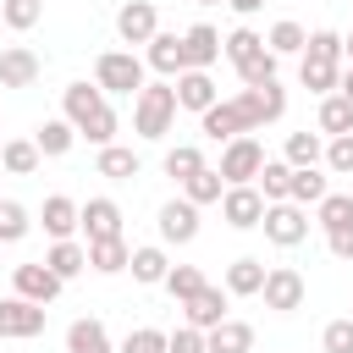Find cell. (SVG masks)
Segmentation results:
<instances>
[{
	"label": "cell",
	"mask_w": 353,
	"mask_h": 353,
	"mask_svg": "<svg viewBox=\"0 0 353 353\" xmlns=\"http://www.w3.org/2000/svg\"><path fill=\"white\" fill-rule=\"evenodd\" d=\"M61 116L77 127V138H88V143H99V149H110L116 143V110H110V99H105V88L94 83H66L61 88Z\"/></svg>",
	"instance_id": "1"
},
{
	"label": "cell",
	"mask_w": 353,
	"mask_h": 353,
	"mask_svg": "<svg viewBox=\"0 0 353 353\" xmlns=\"http://www.w3.org/2000/svg\"><path fill=\"white\" fill-rule=\"evenodd\" d=\"M176 83H143V94L132 99V132L138 138H165L176 121Z\"/></svg>",
	"instance_id": "2"
},
{
	"label": "cell",
	"mask_w": 353,
	"mask_h": 353,
	"mask_svg": "<svg viewBox=\"0 0 353 353\" xmlns=\"http://www.w3.org/2000/svg\"><path fill=\"white\" fill-rule=\"evenodd\" d=\"M143 72H149V66H143V55H132V50H105V55L94 61V83H99L105 94H132V99H138L143 83H149Z\"/></svg>",
	"instance_id": "3"
},
{
	"label": "cell",
	"mask_w": 353,
	"mask_h": 353,
	"mask_svg": "<svg viewBox=\"0 0 353 353\" xmlns=\"http://www.w3.org/2000/svg\"><path fill=\"white\" fill-rule=\"evenodd\" d=\"M215 171L226 176V188H248V182L265 171L259 138H232V143H221V165H215Z\"/></svg>",
	"instance_id": "4"
},
{
	"label": "cell",
	"mask_w": 353,
	"mask_h": 353,
	"mask_svg": "<svg viewBox=\"0 0 353 353\" xmlns=\"http://www.w3.org/2000/svg\"><path fill=\"white\" fill-rule=\"evenodd\" d=\"M259 298H265V309H276V314H298V309H303V298H309V281H303L292 265H270V276H265Z\"/></svg>",
	"instance_id": "5"
},
{
	"label": "cell",
	"mask_w": 353,
	"mask_h": 353,
	"mask_svg": "<svg viewBox=\"0 0 353 353\" xmlns=\"http://www.w3.org/2000/svg\"><path fill=\"white\" fill-rule=\"evenodd\" d=\"M259 226H265V237H270L276 248H298V243L309 237V210L292 204V199H287V204H265V221H259Z\"/></svg>",
	"instance_id": "6"
},
{
	"label": "cell",
	"mask_w": 353,
	"mask_h": 353,
	"mask_svg": "<svg viewBox=\"0 0 353 353\" xmlns=\"http://www.w3.org/2000/svg\"><path fill=\"white\" fill-rule=\"evenodd\" d=\"M44 320H50V309L44 303H28V298H0V336H11V342H28V336H39L44 331Z\"/></svg>",
	"instance_id": "7"
},
{
	"label": "cell",
	"mask_w": 353,
	"mask_h": 353,
	"mask_svg": "<svg viewBox=\"0 0 353 353\" xmlns=\"http://www.w3.org/2000/svg\"><path fill=\"white\" fill-rule=\"evenodd\" d=\"M11 287H17V298H28V303H44V309H50V303L61 298V287H66V281H61L44 259H33V265H17V270H11Z\"/></svg>",
	"instance_id": "8"
},
{
	"label": "cell",
	"mask_w": 353,
	"mask_h": 353,
	"mask_svg": "<svg viewBox=\"0 0 353 353\" xmlns=\"http://www.w3.org/2000/svg\"><path fill=\"white\" fill-rule=\"evenodd\" d=\"M143 66L160 72L165 83H176V77L188 72V44H182V33H154L149 50H143Z\"/></svg>",
	"instance_id": "9"
},
{
	"label": "cell",
	"mask_w": 353,
	"mask_h": 353,
	"mask_svg": "<svg viewBox=\"0 0 353 353\" xmlns=\"http://www.w3.org/2000/svg\"><path fill=\"white\" fill-rule=\"evenodd\" d=\"M221 221L226 226H237V232H254L259 221H265V193L248 182V188H226V199H221Z\"/></svg>",
	"instance_id": "10"
},
{
	"label": "cell",
	"mask_w": 353,
	"mask_h": 353,
	"mask_svg": "<svg viewBox=\"0 0 353 353\" xmlns=\"http://www.w3.org/2000/svg\"><path fill=\"white\" fill-rule=\"evenodd\" d=\"M226 298H232L226 287H210V281H204V287L182 303V314H188L182 325H193V331H215L221 320H232V314H226Z\"/></svg>",
	"instance_id": "11"
},
{
	"label": "cell",
	"mask_w": 353,
	"mask_h": 353,
	"mask_svg": "<svg viewBox=\"0 0 353 353\" xmlns=\"http://www.w3.org/2000/svg\"><path fill=\"white\" fill-rule=\"evenodd\" d=\"M154 226H160V237L165 243H193L199 237V204H188V199H165L160 204V215H154Z\"/></svg>",
	"instance_id": "12"
},
{
	"label": "cell",
	"mask_w": 353,
	"mask_h": 353,
	"mask_svg": "<svg viewBox=\"0 0 353 353\" xmlns=\"http://www.w3.org/2000/svg\"><path fill=\"white\" fill-rule=\"evenodd\" d=\"M154 33H160V17H154L149 0H127V6L116 11V39H121V44H149Z\"/></svg>",
	"instance_id": "13"
},
{
	"label": "cell",
	"mask_w": 353,
	"mask_h": 353,
	"mask_svg": "<svg viewBox=\"0 0 353 353\" xmlns=\"http://www.w3.org/2000/svg\"><path fill=\"white\" fill-rule=\"evenodd\" d=\"M39 83V55L28 44H6L0 50V88H33Z\"/></svg>",
	"instance_id": "14"
},
{
	"label": "cell",
	"mask_w": 353,
	"mask_h": 353,
	"mask_svg": "<svg viewBox=\"0 0 353 353\" xmlns=\"http://www.w3.org/2000/svg\"><path fill=\"white\" fill-rule=\"evenodd\" d=\"M39 221H44V232H50V243H66V237L83 226V204H72L66 193H50L44 210H39Z\"/></svg>",
	"instance_id": "15"
},
{
	"label": "cell",
	"mask_w": 353,
	"mask_h": 353,
	"mask_svg": "<svg viewBox=\"0 0 353 353\" xmlns=\"http://www.w3.org/2000/svg\"><path fill=\"white\" fill-rule=\"evenodd\" d=\"M182 44H188V72H210V66L221 61V33H215L210 22H193V28L182 33Z\"/></svg>",
	"instance_id": "16"
},
{
	"label": "cell",
	"mask_w": 353,
	"mask_h": 353,
	"mask_svg": "<svg viewBox=\"0 0 353 353\" xmlns=\"http://www.w3.org/2000/svg\"><path fill=\"white\" fill-rule=\"evenodd\" d=\"M215 99H221V88H215V77H210V72H182V77H176V105H182V110L204 116Z\"/></svg>",
	"instance_id": "17"
},
{
	"label": "cell",
	"mask_w": 353,
	"mask_h": 353,
	"mask_svg": "<svg viewBox=\"0 0 353 353\" xmlns=\"http://www.w3.org/2000/svg\"><path fill=\"white\" fill-rule=\"evenodd\" d=\"M83 232H88V243L121 237V204L116 199H88L83 204Z\"/></svg>",
	"instance_id": "18"
},
{
	"label": "cell",
	"mask_w": 353,
	"mask_h": 353,
	"mask_svg": "<svg viewBox=\"0 0 353 353\" xmlns=\"http://www.w3.org/2000/svg\"><path fill=\"white\" fill-rule=\"evenodd\" d=\"M66 353H116V342H110L105 320L83 314V320H72V325H66Z\"/></svg>",
	"instance_id": "19"
},
{
	"label": "cell",
	"mask_w": 353,
	"mask_h": 353,
	"mask_svg": "<svg viewBox=\"0 0 353 353\" xmlns=\"http://www.w3.org/2000/svg\"><path fill=\"white\" fill-rule=\"evenodd\" d=\"M265 259H254V254H243V259H232L226 265V292L232 298H259V287H265Z\"/></svg>",
	"instance_id": "20"
},
{
	"label": "cell",
	"mask_w": 353,
	"mask_h": 353,
	"mask_svg": "<svg viewBox=\"0 0 353 353\" xmlns=\"http://www.w3.org/2000/svg\"><path fill=\"white\" fill-rule=\"evenodd\" d=\"M298 83L309 88V94H336V83H342V61H320V55H303L298 61Z\"/></svg>",
	"instance_id": "21"
},
{
	"label": "cell",
	"mask_w": 353,
	"mask_h": 353,
	"mask_svg": "<svg viewBox=\"0 0 353 353\" xmlns=\"http://www.w3.org/2000/svg\"><path fill=\"white\" fill-rule=\"evenodd\" d=\"M281 160L292 165V171H309V165H325V143H320V132H287V143H281Z\"/></svg>",
	"instance_id": "22"
},
{
	"label": "cell",
	"mask_w": 353,
	"mask_h": 353,
	"mask_svg": "<svg viewBox=\"0 0 353 353\" xmlns=\"http://www.w3.org/2000/svg\"><path fill=\"white\" fill-rule=\"evenodd\" d=\"M44 265H50L61 281H77V276L88 270V248H83L77 237H66V243H50V248H44Z\"/></svg>",
	"instance_id": "23"
},
{
	"label": "cell",
	"mask_w": 353,
	"mask_h": 353,
	"mask_svg": "<svg viewBox=\"0 0 353 353\" xmlns=\"http://www.w3.org/2000/svg\"><path fill=\"white\" fill-rule=\"evenodd\" d=\"M132 281H143V287H165V276H171V259H165V248L160 243H143V248H132Z\"/></svg>",
	"instance_id": "24"
},
{
	"label": "cell",
	"mask_w": 353,
	"mask_h": 353,
	"mask_svg": "<svg viewBox=\"0 0 353 353\" xmlns=\"http://www.w3.org/2000/svg\"><path fill=\"white\" fill-rule=\"evenodd\" d=\"M33 143H39V154L61 160V154L77 143V127H72L66 116H50V121H39V127H33Z\"/></svg>",
	"instance_id": "25"
},
{
	"label": "cell",
	"mask_w": 353,
	"mask_h": 353,
	"mask_svg": "<svg viewBox=\"0 0 353 353\" xmlns=\"http://www.w3.org/2000/svg\"><path fill=\"white\" fill-rule=\"evenodd\" d=\"M127 265H132V248H127V237L88 243V270H99V276H121Z\"/></svg>",
	"instance_id": "26"
},
{
	"label": "cell",
	"mask_w": 353,
	"mask_h": 353,
	"mask_svg": "<svg viewBox=\"0 0 353 353\" xmlns=\"http://www.w3.org/2000/svg\"><path fill=\"white\" fill-rule=\"evenodd\" d=\"M210 353H254V325L248 320H221L215 331H204Z\"/></svg>",
	"instance_id": "27"
},
{
	"label": "cell",
	"mask_w": 353,
	"mask_h": 353,
	"mask_svg": "<svg viewBox=\"0 0 353 353\" xmlns=\"http://www.w3.org/2000/svg\"><path fill=\"white\" fill-rule=\"evenodd\" d=\"M94 171H99V176H110V182H132V176L143 171V160H138V149H121V143H110V149H99Z\"/></svg>",
	"instance_id": "28"
},
{
	"label": "cell",
	"mask_w": 353,
	"mask_h": 353,
	"mask_svg": "<svg viewBox=\"0 0 353 353\" xmlns=\"http://www.w3.org/2000/svg\"><path fill=\"white\" fill-rule=\"evenodd\" d=\"M314 127H320L325 138H347V132H353V105H347L342 94H325L320 110H314Z\"/></svg>",
	"instance_id": "29"
},
{
	"label": "cell",
	"mask_w": 353,
	"mask_h": 353,
	"mask_svg": "<svg viewBox=\"0 0 353 353\" xmlns=\"http://www.w3.org/2000/svg\"><path fill=\"white\" fill-rule=\"evenodd\" d=\"M254 188L265 193V204H287L292 199V165L287 160H265V171L254 176Z\"/></svg>",
	"instance_id": "30"
},
{
	"label": "cell",
	"mask_w": 353,
	"mask_h": 353,
	"mask_svg": "<svg viewBox=\"0 0 353 353\" xmlns=\"http://www.w3.org/2000/svg\"><path fill=\"white\" fill-rule=\"evenodd\" d=\"M182 199H188V204H199V210H204V204H221V199H226V176H221L215 165H204L199 176H188V182H182Z\"/></svg>",
	"instance_id": "31"
},
{
	"label": "cell",
	"mask_w": 353,
	"mask_h": 353,
	"mask_svg": "<svg viewBox=\"0 0 353 353\" xmlns=\"http://www.w3.org/2000/svg\"><path fill=\"white\" fill-rule=\"evenodd\" d=\"M265 44H270V55H303V50H309V33H303V22L281 17V22H270Z\"/></svg>",
	"instance_id": "32"
},
{
	"label": "cell",
	"mask_w": 353,
	"mask_h": 353,
	"mask_svg": "<svg viewBox=\"0 0 353 353\" xmlns=\"http://www.w3.org/2000/svg\"><path fill=\"white\" fill-rule=\"evenodd\" d=\"M39 160H44V154H39V143H33V138H11V143L0 149V165H6L11 176H33V171H39Z\"/></svg>",
	"instance_id": "33"
},
{
	"label": "cell",
	"mask_w": 353,
	"mask_h": 353,
	"mask_svg": "<svg viewBox=\"0 0 353 353\" xmlns=\"http://www.w3.org/2000/svg\"><path fill=\"white\" fill-rule=\"evenodd\" d=\"M199 171H204V149H199V143H171V149H165V176L188 182V176H199Z\"/></svg>",
	"instance_id": "34"
},
{
	"label": "cell",
	"mask_w": 353,
	"mask_h": 353,
	"mask_svg": "<svg viewBox=\"0 0 353 353\" xmlns=\"http://www.w3.org/2000/svg\"><path fill=\"white\" fill-rule=\"evenodd\" d=\"M276 61H281V55H270V44H265V50H254V55L237 66L243 88H265V83H276Z\"/></svg>",
	"instance_id": "35"
},
{
	"label": "cell",
	"mask_w": 353,
	"mask_h": 353,
	"mask_svg": "<svg viewBox=\"0 0 353 353\" xmlns=\"http://www.w3.org/2000/svg\"><path fill=\"white\" fill-rule=\"evenodd\" d=\"M325 193H331V182H325V171H320V165L292 171V204H303V210H309V204H320Z\"/></svg>",
	"instance_id": "36"
},
{
	"label": "cell",
	"mask_w": 353,
	"mask_h": 353,
	"mask_svg": "<svg viewBox=\"0 0 353 353\" xmlns=\"http://www.w3.org/2000/svg\"><path fill=\"white\" fill-rule=\"evenodd\" d=\"M39 17H44V0H0V22H6L11 33L39 28Z\"/></svg>",
	"instance_id": "37"
},
{
	"label": "cell",
	"mask_w": 353,
	"mask_h": 353,
	"mask_svg": "<svg viewBox=\"0 0 353 353\" xmlns=\"http://www.w3.org/2000/svg\"><path fill=\"white\" fill-rule=\"evenodd\" d=\"M254 50H265V33H254V28H232V33L221 39V55H226L232 66H243Z\"/></svg>",
	"instance_id": "38"
},
{
	"label": "cell",
	"mask_w": 353,
	"mask_h": 353,
	"mask_svg": "<svg viewBox=\"0 0 353 353\" xmlns=\"http://www.w3.org/2000/svg\"><path fill=\"white\" fill-rule=\"evenodd\" d=\"M314 221H320L325 232L347 226V221H353V193H325V199L314 204Z\"/></svg>",
	"instance_id": "39"
},
{
	"label": "cell",
	"mask_w": 353,
	"mask_h": 353,
	"mask_svg": "<svg viewBox=\"0 0 353 353\" xmlns=\"http://www.w3.org/2000/svg\"><path fill=\"white\" fill-rule=\"evenodd\" d=\"M28 232H33V215L17 199H0V243H22Z\"/></svg>",
	"instance_id": "40"
},
{
	"label": "cell",
	"mask_w": 353,
	"mask_h": 353,
	"mask_svg": "<svg viewBox=\"0 0 353 353\" xmlns=\"http://www.w3.org/2000/svg\"><path fill=\"white\" fill-rule=\"evenodd\" d=\"M165 336H171V331H160V325H132L116 353H165Z\"/></svg>",
	"instance_id": "41"
},
{
	"label": "cell",
	"mask_w": 353,
	"mask_h": 353,
	"mask_svg": "<svg viewBox=\"0 0 353 353\" xmlns=\"http://www.w3.org/2000/svg\"><path fill=\"white\" fill-rule=\"evenodd\" d=\"M199 287H204V270H199V265H171V276H165V292H171L176 303H188Z\"/></svg>",
	"instance_id": "42"
},
{
	"label": "cell",
	"mask_w": 353,
	"mask_h": 353,
	"mask_svg": "<svg viewBox=\"0 0 353 353\" xmlns=\"http://www.w3.org/2000/svg\"><path fill=\"white\" fill-rule=\"evenodd\" d=\"M325 171L353 176V132L347 138H325Z\"/></svg>",
	"instance_id": "43"
},
{
	"label": "cell",
	"mask_w": 353,
	"mask_h": 353,
	"mask_svg": "<svg viewBox=\"0 0 353 353\" xmlns=\"http://www.w3.org/2000/svg\"><path fill=\"white\" fill-rule=\"evenodd\" d=\"M303 55H320V61H342V33H331V28H314Z\"/></svg>",
	"instance_id": "44"
},
{
	"label": "cell",
	"mask_w": 353,
	"mask_h": 353,
	"mask_svg": "<svg viewBox=\"0 0 353 353\" xmlns=\"http://www.w3.org/2000/svg\"><path fill=\"white\" fill-rule=\"evenodd\" d=\"M165 353H210V342H204V331H193V325H176V331L165 336Z\"/></svg>",
	"instance_id": "45"
},
{
	"label": "cell",
	"mask_w": 353,
	"mask_h": 353,
	"mask_svg": "<svg viewBox=\"0 0 353 353\" xmlns=\"http://www.w3.org/2000/svg\"><path fill=\"white\" fill-rule=\"evenodd\" d=\"M320 347H325V353H353V320H331V325L320 331Z\"/></svg>",
	"instance_id": "46"
},
{
	"label": "cell",
	"mask_w": 353,
	"mask_h": 353,
	"mask_svg": "<svg viewBox=\"0 0 353 353\" xmlns=\"http://www.w3.org/2000/svg\"><path fill=\"white\" fill-rule=\"evenodd\" d=\"M325 248H331V259H353V221L336 226V232H325Z\"/></svg>",
	"instance_id": "47"
},
{
	"label": "cell",
	"mask_w": 353,
	"mask_h": 353,
	"mask_svg": "<svg viewBox=\"0 0 353 353\" xmlns=\"http://www.w3.org/2000/svg\"><path fill=\"white\" fill-rule=\"evenodd\" d=\"M237 17H254V11H265V0H226Z\"/></svg>",
	"instance_id": "48"
},
{
	"label": "cell",
	"mask_w": 353,
	"mask_h": 353,
	"mask_svg": "<svg viewBox=\"0 0 353 353\" xmlns=\"http://www.w3.org/2000/svg\"><path fill=\"white\" fill-rule=\"evenodd\" d=\"M336 94H342V99L353 105V66H342V83H336Z\"/></svg>",
	"instance_id": "49"
},
{
	"label": "cell",
	"mask_w": 353,
	"mask_h": 353,
	"mask_svg": "<svg viewBox=\"0 0 353 353\" xmlns=\"http://www.w3.org/2000/svg\"><path fill=\"white\" fill-rule=\"evenodd\" d=\"M342 66H353V33H342Z\"/></svg>",
	"instance_id": "50"
},
{
	"label": "cell",
	"mask_w": 353,
	"mask_h": 353,
	"mask_svg": "<svg viewBox=\"0 0 353 353\" xmlns=\"http://www.w3.org/2000/svg\"><path fill=\"white\" fill-rule=\"evenodd\" d=\"M199 6H221V0H199Z\"/></svg>",
	"instance_id": "51"
},
{
	"label": "cell",
	"mask_w": 353,
	"mask_h": 353,
	"mask_svg": "<svg viewBox=\"0 0 353 353\" xmlns=\"http://www.w3.org/2000/svg\"><path fill=\"white\" fill-rule=\"evenodd\" d=\"M0 149H6V143H0Z\"/></svg>",
	"instance_id": "52"
}]
</instances>
